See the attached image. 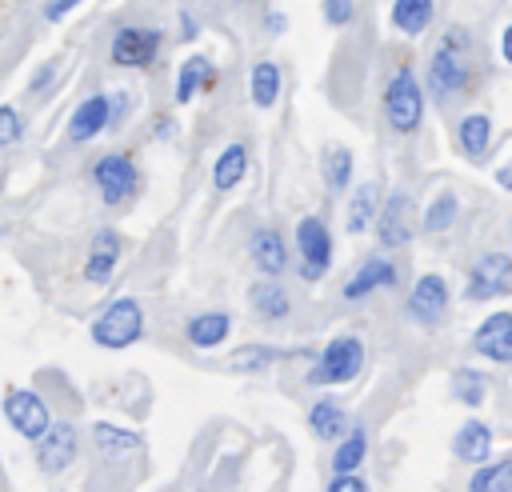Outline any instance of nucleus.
<instances>
[{
  "label": "nucleus",
  "mask_w": 512,
  "mask_h": 492,
  "mask_svg": "<svg viewBox=\"0 0 512 492\" xmlns=\"http://www.w3.org/2000/svg\"><path fill=\"white\" fill-rule=\"evenodd\" d=\"M484 80V52L472 40L464 24H452L436 36L428 68H424V92L432 96L436 108H452L468 100Z\"/></svg>",
  "instance_id": "1"
},
{
  "label": "nucleus",
  "mask_w": 512,
  "mask_h": 492,
  "mask_svg": "<svg viewBox=\"0 0 512 492\" xmlns=\"http://www.w3.org/2000/svg\"><path fill=\"white\" fill-rule=\"evenodd\" d=\"M384 120L396 136H412L424 124V84L408 64H400L384 84Z\"/></svg>",
  "instance_id": "2"
},
{
  "label": "nucleus",
  "mask_w": 512,
  "mask_h": 492,
  "mask_svg": "<svg viewBox=\"0 0 512 492\" xmlns=\"http://www.w3.org/2000/svg\"><path fill=\"white\" fill-rule=\"evenodd\" d=\"M360 368H364V340H360L356 332H340V336H332V340L320 348V356H316V364L308 368L304 380H308L312 388L348 384V380L360 376Z\"/></svg>",
  "instance_id": "3"
},
{
  "label": "nucleus",
  "mask_w": 512,
  "mask_h": 492,
  "mask_svg": "<svg viewBox=\"0 0 512 492\" xmlns=\"http://www.w3.org/2000/svg\"><path fill=\"white\" fill-rule=\"evenodd\" d=\"M92 184H96V192L108 208H124L140 192V168L128 152H104L92 164Z\"/></svg>",
  "instance_id": "4"
},
{
  "label": "nucleus",
  "mask_w": 512,
  "mask_h": 492,
  "mask_svg": "<svg viewBox=\"0 0 512 492\" xmlns=\"http://www.w3.org/2000/svg\"><path fill=\"white\" fill-rule=\"evenodd\" d=\"M144 332V308L136 296H116L96 320H92V340L100 348H128Z\"/></svg>",
  "instance_id": "5"
},
{
  "label": "nucleus",
  "mask_w": 512,
  "mask_h": 492,
  "mask_svg": "<svg viewBox=\"0 0 512 492\" xmlns=\"http://www.w3.org/2000/svg\"><path fill=\"white\" fill-rule=\"evenodd\" d=\"M332 228L324 216H300L296 220V260L300 280H320L332 268Z\"/></svg>",
  "instance_id": "6"
},
{
  "label": "nucleus",
  "mask_w": 512,
  "mask_h": 492,
  "mask_svg": "<svg viewBox=\"0 0 512 492\" xmlns=\"http://www.w3.org/2000/svg\"><path fill=\"white\" fill-rule=\"evenodd\" d=\"M160 48H164L160 28H152V24H124V28L112 32L108 56H112L116 68H148V64H156Z\"/></svg>",
  "instance_id": "7"
},
{
  "label": "nucleus",
  "mask_w": 512,
  "mask_h": 492,
  "mask_svg": "<svg viewBox=\"0 0 512 492\" xmlns=\"http://www.w3.org/2000/svg\"><path fill=\"white\" fill-rule=\"evenodd\" d=\"M512 292V256L508 252H484L464 280V300H496Z\"/></svg>",
  "instance_id": "8"
},
{
  "label": "nucleus",
  "mask_w": 512,
  "mask_h": 492,
  "mask_svg": "<svg viewBox=\"0 0 512 492\" xmlns=\"http://www.w3.org/2000/svg\"><path fill=\"white\" fill-rule=\"evenodd\" d=\"M4 420L24 436V440H40L52 428V412L48 404L32 392V388H8L4 392Z\"/></svg>",
  "instance_id": "9"
},
{
  "label": "nucleus",
  "mask_w": 512,
  "mask_h": 492,
  "mask_svg": "<svg viewBox=\"0 0 512 492\" xmlns=\"http://www.w3.org/2000/svg\"><path fill=\"white\" fill-rule=\"evenodd\" d=\"M404 312H408V320H416V324H424V328H436V324L444 320V312H448V280H444L440 272H424V276L412 284Z\"/></svg>",
  "instance_id": "10"
},
{
  "label": "nucleus",
  "mask_w": 512,
  "mask_h": 492,
  "mask_svg": "<svg viewBox=\"0 0 512 492\" xmlns=\"http://www.w3.org/2000/svg\"><path fill=\"white\" fill-rule=\"evenodd\" d=\"M416 232V220H412V200L408 192H392L384 204H380V216H376V236L384 248H404Z\"/></svg>",
  "instance_id": "11"
},
{
  "label": "nucleus",
  "mask_w": 512,
  "mask_h": 492,
  "mask_svg": "<svg viewBox=\"0 0 512 492\" xmlns=\"http://www.w3.org/2000/svg\"><path fill=\"white\" fill-rule=\"evenodd\" d=\"M120 252H124V240L116 228H96L92 232V244H88V260H84V280L88 284H108L116 264H120Z\"/></svg>",
  "instance_id": "12"
},
{
  "label": "nucleus",
  "mask_w": 512,
  "mask_h": 492,
  "mask_svg": "<svg viewBox=\"0 0 512 492\" xmlns=\"http://www.w3.org/2000/svg\"><path fill=\"white\" fill-rule=\"evenodd\" d=\"M104 128H112V96L96 92L88 100H80L68 116V140L72 144H84V140H96Z\"/></svg>",
  "instance_id": "13"
},
{
  "label": "nucleus",
  "mask_w": 512,
  "mask_h": 492,
  "mask_svg": "<svg viewBox=\"0 0 512 492\" xmlns=\"http://www.w3.org/2000/svg\"><path fill=\"white\" fill-rule=\"evenodd\" d=\"M400 280V268L388 260V256H368L348 280H344V300H368L372 292H380V288H392Z\"/></svg>",
  "instance_id": "14"
},
{
  "label": "nucleus",
  "mask_w": 512,
  "mask_h": 492,
  "mask_svg": "<svg viewBox=\"0 0 512 492\" xmlns=\"http://www.w3.org/2000/svg\"><path fill=\"white\" fill-rule=\"evenodd\" d=\"M76 452H80V432L72 428V424H52L40 440H36V460H40V468L44 472H64L72 460H76Z\"/></svg>",
  "instance_id": "15"
},
{
  "label": "nucleus",
  "mask_w": 512,
  "mask_h": 492,
  "mask_svg": "<svg viewBox=\"0 0 512 492\" xmlns=\"http://www.w3.org/2000/svg\"><path fill=\"white\" fill-rule=\"evenodd\" d=\"M472 348L492 364H512V312H492L480 320Z\"/></svg>",
  "instance_id": "16"
},
{
  "label": "nucleus",
  "mask_w": 512,
  "mask_h": 492,
  "mask_svg": "<svg viewBox=\"0 0 512 492\" xmlns=\"http://www.w3.org/2000/svg\"><path fill=\"white\" fill-rule=\"evenodd\" d=\"M248 252H252V264H256L264 276H272V280L288 268V244H284V236H280L276 228H256V232L248 236Z\"/></svg>",
  "instance_id": "17"
},
{
  "label": "nucleus",
  "mask_w": 512,
  "mask_h": 492,
  "mask_svg": "<svg viewBox=\"0 0 512 492\" xmlns=\"http://www.w3.org/2000/svg\"><path fill=\"white\" fill-rule=\"evenodd\" d=\"M452 456L464 460V464H476V468L488 464V456H492V428L484 420L460 424L456 436H452Z\"/></svg>",
  "instance_id": "18"
},
{
  "label": "nucleus",
  "mask_w": 512,
  "mask_h": 492,
  "mask_svg": "<svg viewBox=\"0 0 512 492\" xmlns=\"http://www.w3.org/2000/svg\"><path fill=\"white\" fill-rule=\"evenodd\" d=\"M456 140H460V152H464L472 164H480V160L488 156V148H492V116H488V112H468V116H460Z\"/></svg>",
  "instance_id": "19"
},
{
  "label": "nucleus",
  "mask_w": 512,
  "mask_h": 492,
  "mask_svg": "<svg viewBox=\"0 0 512 492\" xmlns=\"http://www.w3.org/2000/svg\"><path fill=\"white\" fill-rule=\"evenodd\" d=\"M392 28L400 32V36H408V40H416V36H424L428 28H432V20H436V0H392Z\"/></svg>",
  "instance_id": "20"
},
{
  "label": "nucleus",
  "mask_w": 512,
  "mask_h": 492,
  "mask_svg": "<svg viewBox=\"0 0 512 492\" xmlns=\"http://www.w3.org/2000/svg\"><path fill=\"white\" fill-rule=\"evenodd\" d=\"M248 304H252V312H256L264 324H276V320H284V316L292 312V300H288L284 284L272 280V276L248 288Z\"/></svg>",
  "instance_id": "21"
},
{
  "label": "nucleus",
  "mask_w": 512,
  "mask_h": 492,
  "mask_svg": "<svg viewBox=\"0 0 512 492\" xmlns=\"http://www.w3.org/2000/svg\"><path fill=\"white\" fill-rule=\"evenodd\" d=\"M212 84H216V64H212L208 56L192 52V56L180 64V72H176V104H188L196 92H204V88H212Z\"/></svg>",
  "instance_id": "22"
},
{
  "label": "nucleus",
  "mask_w": 512,
  "mask_h": 492,
  "mask_svg": "<svg viewBox=\"0 0 512 492\" xmlns=\"http://www.w3.org/2000/svg\"><path fill=\"white\" fill-rule=\"evenodd\" d=\"M380 184H360L356 192H352V200H348V212H344V228L352 232V236H360V232H368L372 224H376V216H380Z\"/></svg>",
  "instance_id": "23"
},
{
  "label": "nucleus",
  "mask_w": 512,
  "mask_h": 492,
  "mask_svg": "<svg viewBox=\"0 0 512 492\" xmlns=\"http://www.w3.org/2000/svg\"><path fill=\"white\" fill-rule=\"evenodd\" d=\"M228 332H232V316L220 312V308L196 312V316L184 324V336H188V344H196V348H216V344L228 340Z\"/></svg>",
  "instance_id": "24"
},
{
  "label": "nucleus",
  "mask_w": 512,
  "mask_h": 492,
  "mask_svg": "<svg viewBox=\"0 0 512 492\" xmlns=\"http://www.w3.org/2000/svg\"><path fill=\"white\" fill-rule=\"evenodd\" d=\"M244 176H248V144H244V140H232V144L216 156V164H212V188H216V192H232Z\"/></svg>",
  "instance_id": "25"
},
{
  "label": "nucleus",
  "mask_w": 512,
  "mask_h": 492,
  "mask_svg": "<svg viewBox=\"0 0 512 492\" xmlns=\"http://www.w3.org/2000/svg\"><path fill=\"white\" fill-rule=\"evenodd\" d=\"M308 428H312L320 440H344L352 424H348V412H344L336 400L320 396V400L308 408Z\"/></svg>",
  "instance_id": "26"
},
{
  "label": "nucleus",
  "mask_w": 512,
  "mask_h": 492,
  "mask_svg": "<svg viewBox=\"0 0 512 492\" xmlns=\"http://www.w3.org/2000/svg\"><path fill=\"white\" fill-rule=\"evenodd\" d=\"M280 64H272V60H260V64H252V72H248V96H252V104L256 108H272L276 100H280Z\"/></svg>",
  "instance_id": "27"
},
{
  "label": "nucleus",
  "mask_w": 512,
  "mask_h": 492,
  "mask_svg": "<svg viewBox=\"0 0 512 492\" xmlns=\"http://www.w3.org/2000/svg\"><path fill=\"white\" fill-rule=\"evenodd\" d=\"M364 456H368V432L360 428V424H352L348 428V436L336 444V452H332V472L336 476H352L360 464H364Z\"/></svg>",
  "instance_id": "28"
},
{
  "label": "nucleus",
  "mask_w": 512,
  "mask_h": 492,
  "mask_svg": "<svg viewBox=\"0 0 512 492\" xmlns=\"http://www.w3.org/2000/svg\"><path fill=\"white\" fill-rule=\"evenodd\" d=\"M320 172H324L328 192H344V188L352 184V148L328 144V148L320 152Z\"/></svg>",
  "instance_id": "29"
},
{
  "label": "nucleus",
  "mask_w": 512,
  "mask_h": 492,
  "mask_svg": "<svg viewBox=\"0 0 512 492\" xmlns=\"http://www.w3.org/2000/svg\"><path fill=\"white\" fill-rule=\"evenodd\" d=\"M468 492H512V456L480 464L468 480Z\"/></svg>",
  "instance_id": "30"
},
{
  "label": "nucleus",
  "mask_w": 512,
  "mask_h": 492,
  "mask_svg": "<svg viewBox=\"0 0 512 492\" xmlns=\"http://www.w3.org/2000/svg\"><path fill=\"white\" fill-rule=\"evenodd\" d=\"M456 216H460V200H456V192H436L432 204L424 208L420 228H424V232H444V228L456 224Z\"/></svg>",
  "instance_id": "31"
},
{
  "label": "nucleus",
  "mask_w": 512,
  "mask_h": 492,
  "mask_svg": "<svg viewBox=\"0 0 512 492\" xmlns=\"http://www.w3.org/2000/svg\"><path fill=\"white\" fill-rule=\"evenodd\" d=\"M288 352L284 348H272V344H240L236 352H232V368L236 372H252V368H268V364H276V360H284Z\"/></svg>",
  "instance_id": "32"
},
{
  "label": "nucleus",
  "mask_w": 512,
  "mask_h": 492,
  "mask_svg": "<svg viewBox=\"0 0 512 492\" xmlns=\"http://www.w3.org/2000/svg\"><path fill=\"white\" fill-rule=\"evenodd\" d=\"M484 392H488V384H484V376H480L476 368H456V372H452V396H456L460 404L480 408V404H484Z\"/></svg>",
  "instance_id": "33"
},
{
  "label": "nucleus",
  "mask_w": 512,
  "mask_h": 492,
  "mask_svg": "<svg viewBox=\"0 0 512 492\" xmlns=\"http://www.w3.org/2000/svg\"><path fill=\"white\" fill-rule=\"evenodd\" d=\"M92 440H96L100 452H132V448H140V436L136 432H124L116 424H96L92 428Z\"/></svg>",
  "instance_id": "34"
},
{
  "label": "nucleus",
  "mask_w": 512,
  "mask_h": 492,
  "mask_svg": "<svg viewBox=\"0 0 512 492\" xmlns=\"http://www.w3.org/2000/svg\"><path fill=\"white\" fill-rule=\"evenodd\" d=\"M20 136H24V120H20V112H16L12 104H0V148L16 144Z\"/></svg>",
  "instance_id": "35"
},
{
  "label": "nucleus",
  "mask_w": 512,
  "mask_h": 492,
  "mask_svg": "<svg viewBox=\"0 0 512 492\" xmlns=\"http://www.w3.org/2000/svg\"><path fill=\"white\" fill-rule=\"evenodd\" d=\"M356 16V0H324V20L332 28H344Z\"/></svg>",
  "instance_id": "36"
},
{
  "label": "nucleus",
  "mask_w": 512,
  "mask_h": 492,
  "mask_svg": "<svg viewBox=\"0 0 512 492\" xmlns=\"http://www.w3.org/2000/svg\"><path fill=\"white\" fill-rule=\"evenodd\" d=\"M328 492H372V488L352 472V476H332L328 480Z\"/></svg>",
  "instance_id": "37"
},
{
  "label": "nucleus",
  "mask_w": 512,
  "mask_h": 492,
  "mask_svg": "<svg viewBox=\"0 0 512 492\" xmlns=\"http://www.w3.org/2000/svg\"><path fill=\"white\" fill-rule=\"evenodd\" d=\"M76 4H80V0H48V8H44V16H48V20H60V16H64L68 8H76Z\"/></svg>",
  "instance_id": "38"
},
{
  "label": "nucleus",
  "mask_w": 512,
  "mask_h": 492,
  "mask_svg": "<svg viewBox=\"0 0 512 492\" xmlns=\"http://www.w3.org/2000/svg\"><path fill=\"white\" fill-rule=\"evenodd\" d=\"M180 36H184V40H192V36H196V20H192V12H188V8H184V16H180Z\"/></svg>",
  "instance_id": "39"
},
{
  "label": "nucleus",
  "mask_w": 512,
  "mask_h": 492,
  "mask_svg": "<svg viewBox=\"0 0 512 492\" xmlns=\"http://www.w3.org/2000/svg\"><path fill=\"white\" fill-rule=\"evenodd\" d=\"M500 56H504V60L512 64V24H508V28L500 32Z\"/></svg>",
  "instance_id": "40"
},
{
  "label": "nucleus",
  "mask_w": 512,
  "mask_h": 492,
  "mask_svg": "<svg viewBox=\"0 0 512 492\" xmlns=\"http://www.w3.org/2000/svg\"><path fill=\"white\" fill-rule=\"evenodd\" d=\"M496 184H500V188H512V160H508V164L496 172Z\"/></svg>",
  "instance_id": "41"
},
{
  "label": "nucleus",
  "mask_w": 512,
  "mask_h": 492,
  "mask_svg": "<svg viewBox=\"0 0 512 492\" xmlns=\"http://www.w3.org/2000/svg\"><path fill=\"white\" fill-rule=\"evenodd\" d=\"M268 28H272V32H280V28H284V16H276V12H272V16H268Z\"/></svg>",
  "instance_id": "42"
}]
</instances>
